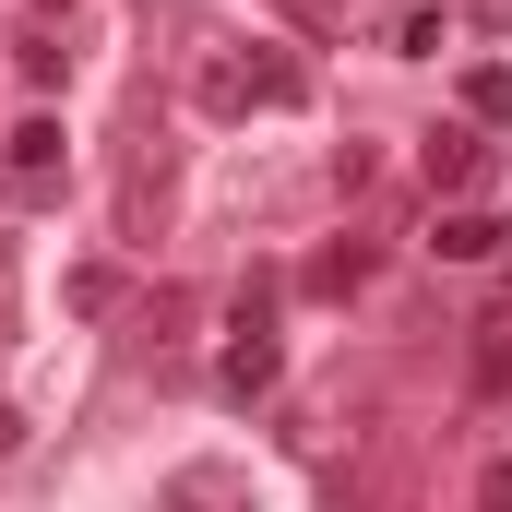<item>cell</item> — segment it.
<instances>
[{
    "label": "cell",
    "instance_id": "3",
    "mask_svg": "<svg viewBox=\"0 0 512 512\" xmlns=\"http://www.w3.org/2000/svg\"><path fill=\"white\" fill-rule=\"evenodd\" d=\"M417 179L441 191V203H465L477 179H489V143H477V120H441L429 143H417Z\"/></svg>",
    "mask_w": 512,
    "mask_h": 512
},
{
    "label": "cell",
    "instance_id": "12",
    "mask_svg": "<svg viewBox=\"0 0 512 512\" xmlns=\"http://www.w3.org/2000/svg\"><path fill=\"white\" fill-rule=\"evenodd\" d=\"M334 191H382V143H346L334 155Z\"/></svg>",
    "mask_w": 512,
    "mask_h": 512
},
{
    "label": "cell",
    "instance_id": "4",
    "mask_svg": "<svg viewBox=\"0 0 512 512\" xmlns=\"http://www.w3.org/2000/svg\"><path fill=\"white\" fill-rule=\"evenodd\" d=\"M120 155H131L120 227H131V239H155V227H167V143H155V131H120Z\"/></svg>",
    "mask_w": 512,
    "mask_h": 512
},
{
    "label": "cell",
    "instance_id": "2",
    "mask_svg": "<svg viewBox=\"0 0 512 512\" xmlns=\"http://www.w3.org/2000/svg\"><path fill=\"white\" fill-rule=\"evenodd\" d=\"M0 179H12L24 203H60V179H72V143H60V120H24V131H12Z\"/></svg>",
    "mask_w": 512,
    "mask_h": 512
},
{
    "label": "cell",
    "instance_id": "8",
    "mask_svg": "<svg viewBox=\"0 0 512 512\" xmlns=\"http://www.w3.org/2000/svg\"><path fill=\"white\" fill-rule=\"evenodd\" d=\"M429 251H441V262H477V251H501V227H489V215H441Z\"/></svg>",
    "mask_w": 512,
    "mask_h": 512
},
{
    "label": "cell",
    "instance_id": "9",
    "mask_svg": "<svg viewBox=\"0 0 512 512\" xmlns=\"http://www.w3.org/2000/svg\"><path fill=\"white\" fill-rule=\"evenodd\" d=\"M167 512H251V501H239V489H227V477H215V465H191V477H179V489H167Z\"/></svg>",
    "mask_w": 512,
    "mask_h": 512
},
{
    "label": "cell",
    "instance_id": "11",
    "mask_svg": "<svg viewBox=\"0 0 512 512\" xmlns=\"http://www.w3.org/2000/svg\"><path fill=\"white\" fill-rule=\"evenodd\" d=\"M24 84H36V96H60V84H72V60H60L48 36H24Z\"/></svg>",
    "mask_w": 512,
    "mask_h": 512
},
{
    "label": "cell",
    "instance_id": "13",
    "mask_svg": "<svg viewBox=\"0 0 512 512\" xmlns=\"http://www.w3.org/2000/svg\"><path fill=\"white\" fill-rule=\"evenodd\" d=\"M477 512H512V465H489V477H477Z\"/></svg>",
    "mask_w": 512,
    "mask_h": 512
},
{
    "label": "cell",
    "instance_id": "15",
    "mask_svg": "<svg viewBox=\"0 0 512 512\" xmlns=\"http://www.w3.org/2000/svg\"><path fill=\"white\" fill-rule=\"evenodd\" d=\"M48 12H60V0H48Z\"/></svg>",
    "mask_w": 512,
    "mask_h": 512
},
{
    "label": "cell",
    "instance_id": "6",
    "mask_svg": "<svg viewBox=\"0 0 512 512\" xmlns=\"http://www.w3.org/2000/svg\"><path fill=\"white\" fill-rule=\"evenodd\" d=\"M274 370H286V346H274V322H239V334H227V393L251 405V393H274Z\"/></svg>",
    "mask_w": 512,
    "mask_h": 512
},
{
    "label": "cell",
    "instance_id": "10",
    "mask_svg": "<svg viewBox=\"0 0 512 512\" xmlns=\"http://www.w3.org/2000/svg\"><path fill=\"white\" fill-rule=\"evenodd\" d=\"M465 120H512V72H465Z\"/></svg>",
    "mask_w": 512,
    "mask_h": 512
},
{
    "label": "cell",
    "instance_id": "14",
    "mask_svg": "<svg viewBox=\"0 0 512 512\" xmlns=\"http://www.w3.org/2000/svg\"><path fill=\"white\" fill-rule=\"evenodd\" d=\"M501 310H512V239H501Z\"/></svg>",
    "mask_w": 512,
    "mask_h": 512
},
{
    "label": "cell",
    "instance_id": "7",
    "mask_svg": "<svg viewBox=\"0 0 512 512\" xmlns=\"http://www.w3.org/2000/svg\"><path fill=\"white\" fill-rule=\"evenodd\" d=\"M358 286H370V251H358V239H334V251L298 262V298H358Z\"/></svg>",
    "mask_w": 512,
    "mask_h": 512
},
{
    "label": "cell",
    "instance_id": "5",
    "mask_svg": "<svg viewBox=\"0 0 512 512\" xmlns=\"http://www.w3.org/2000/svg\"><path fill=\"white\" fill-rule=\"evenodd\" d=\"M131 346H143V358H179V346H191V286H143V298H131Z\"/></svg>",
    "mask_w": 512,
    "mask_h": 512
},
{
    "label": "cell",
    "instance_id": "1",
    "mask_svg": "<svg viewBox=\"0 0 512 512\" xmlns=\"http://www.w3.org/2000/svg\"><path fill=\"white\" fill-rule=\"evenodd\" d=\"M203 108H215V120L298 108V60H286V48H215V60H203Z\"/></svg>",
    "mask_w": 512,
    "mask_h": 512
}]
</instances>
